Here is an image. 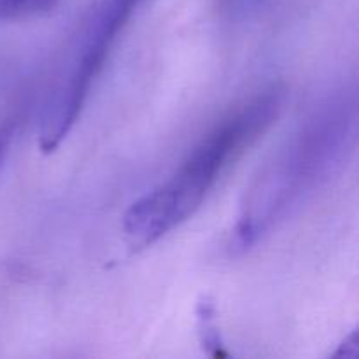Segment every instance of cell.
<instances>
[{
  "instance_id": "1",
  "label": "cell",
  "mask_w": 359,
  "mask_h": 359,
  "mask_svg": "<svg viewBox=\"0 0 359 359\" xmlns=\"http://www.w3.org/2000/svg\"><path fill=\"white\" fill-rule=\"evenodd\" d=\"M283 107L277 90L259 95L224 119L193 151L186 163L160 188L137 200L123 228L133 249H146L188 221L231 161L237 160L272 126Z\"/></svg>"
},
{
  "instance_id": "2",
  "label": "cell",
  "mask_w": 359,
  "mask_h": 359,
  "mask_svg": "<svg viewBox=\"0 0 359 359\" xmlns=\"http://www.w3.org/2000/svg\"><path fill=\"white\" fill-rule=\"evenodd\" d=\"M140 4L142 0H97L93 4L70 53L69 65L56 81L42 112L39 146L44 153L58 149L76 125L95 77Z\"/></svg>"
},
{
  "instance_id": "3",
  "label": "cell",
  "mask_w": 359,
  "mask_h": 359,
  "mask_svg": "<svg viewBox=\"0 0 359 359\" xmlns=\"http://www.w3.org/2000/svg\"><path fill=\"white\" fill-rule=\"evenodd\" d=\"M335 130L330 125H316L270 167L266 175L259 177L258 188L251 193L249 205L245 203L235 230L237 248L249 249L280 209H286L287 203L316 179L314 175L332 154V144L337 142Z\"/></svg>"
},
{
  "instance_id": "4",
  "label": "cell",
  "mask_w": 359,
  "mask_h": 359,
  "mask_svg": "<svg viewBox=\"0 0 359 359\" xmlns=\"http://www.w3.org/2000/svg\"><path fill=\"white\" fill-rule=\"evenodd\" d=\"M196 321H198V337L205 354L212 358L226 356L217 328V311L209 297H203L196 305Z\"/></svg>"
},
{
  "instance_id": "5",
  "label": "cell",
  "mask_w": 359,
  "mask_h": 359,
  "mask_svg": "<svg viewBox=\"0 0 359 359\" xmlns=\"http://www.w3.org/2000/svg\"><path fill=\"white\" fill-rule=\"evenodd\" d=\"M60 0H0V20H20L49 14Z\"/></svg>"
},
{
  "instance_id": "6",
  "label": "cell",
  "mask_w": 359,
  "mask_h": 359,
  "mask_svg": "<svg viewBox=\"0 0 359 359\" xmlns=\"http://www.w3.org/2000/svg\"><path fill=\"white\" fill-rule=\"evenodd\" d=\"M11 137H13V126L9 123H0V161H2L4 154H6Z\"/></svg>"
}]
</instances>
